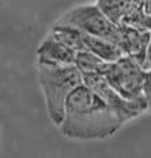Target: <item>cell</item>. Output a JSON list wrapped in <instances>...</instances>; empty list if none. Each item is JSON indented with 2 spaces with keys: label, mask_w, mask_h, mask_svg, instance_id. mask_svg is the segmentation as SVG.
I'll return each mask as SVG.
<instances>
[{
  "label": "cell",
  "mask_w": 151,
  "mask_h": 158,
  "mask_svg": "<svg viewBox=\"0 0 151 158\" xmlns=\"http://www.w3.org/2000/svg\"><path fill=\"white\" fill-rule=\"evenodd\" d=\"M125 122L117 110L82 84L69 97L59 128L72 139H102L113 135Z\"/></svg>",
  "instance_id": "cell-1"
},
{
  "label": "cell",
  "mask_w": 151,
  "mask_h": 158,
  "mask_svg": "<svg viewBox=\"0 0 151 158\" xmlns=\"http://www.w3.org/2000/svg\"><path fill=\"white\" fill-rule=\"evenodd\" d=\"M37 77L45 96L49 118L60 126L69 97L84 84L82 73L76 64H56L37 60Z\"/></svg>",
  "instance_id": "cell-2"
},
{
  "label": "cell",
  "mask_w": 151,
  "mask_h": 158,
  "mask_svg": "<svg viewBox=\"0 0 151 158\" xmlns=\"http://www.w3.org/2000/svg\"><path fill=\"white\" fill-rule=\"evenodd\" d=\"M98 73L126 100L147 104L145 96L146 69L138 61L125 55L112 63L104 61Z\"/></svg>",
  "instance_id": "cell-3"
},
{
  "label": "cell",
  "mask_w": 151,
  "mask_h": 158,
  "mask_svg": "<svg viewBox=\"0 0 151 158\" xmlns=\"http://www.w3.org/2000/svg\"><path fill=\"white\" fill-rule=\"evenodd\" d=\"M57 23L72 25L90 36L106 39L118 47L121 43V24L113 21L97 4L74 7L65 12Z\"/></svg>",
  "instance_id": "cell-4"
},
{
  "label": "cell",
  "mask_w": 151,
  "mask_h": 158,
  "mask_svg": "<svg viewBox=\"0 0 151 158\" xmlns=\"http://www.w3.org/2000/svg\"><path fill=\"white\" fill-rule=\"evenodd\" d=\"M82 78H84V84L90 88L93 92H96L114 110H117L126 122L129 120L135 118L137 116H139L142 112H145L149 108V105L146 102H134V101L126 100L98 72L82 73Z\"/></svg>",
  "instance_id": "cell-5"
},
{
  "label": "cell",
  "mask_w": 151,
  "mask_h": 158,
  "mask_svg": "<svg viewBox=\"0 0 151 158\" xmlns=\"http://www.w3.org/2000/svg\"><path fill=\"white\" fill-rule=\"evenodd\" d=\"M151 32L142 28H137L129 24H121V43L119 48L129 57L134 59L143 65L147 48L150 44Z\"/></svg>",
  "instance_id": "cell-6"
},
{
  "label": "cell",
  "mask_w": 151,
  "mask_h": 158,
  "mask_svg": "<svg viewBox=\"0 0 151 158\" xmlns=\"http://www.w3.org/2000/svg\"><path fill=\"white\" fill-rule=\"evenodd\" d=\"M77 52L57 39L52 32L37 48V60L56 64H76Z\"/></svg>",
  "instance_id": "cell-7"
},
{
  "label": "cell",
  "mask_w": 151,
  "mask_h": 158,
  "mask_svg": "<svg viewBox=\"0 0 151 158\" xmlns=\"http://www.w3.org/2000/svg\"><path fill=\"white\" fill-rule=\"evenodd\" d=\"M85 47L86 51L92 52L93 55H96L98 59L106 63H112L125 56L123 51L117 44L102 37L90 36V35H85Z\"/></svg>",
  "instance_id": "cell-8"
},
{
  "label": "cell",
  "mask_w": 151,
  "mask_h": 158,
  "mask_svg": "<svg viewBox=\"0 0 151 158\" xmlns=\"http://www.w3.org/2000/svg\"><path fill=\"white\" fill-rule=\"evenodd\" d=\"M143 0H97V6L113 21L121 24L126 17L142 6Z\"/></svg>",
  "instance_id": "cell-9"
},
{
  "label": "cell",
  "mask_w": 151,
  "mask_h": 158,
  "mask_svg": "<svg viewBox=\"0 0 151 158\" xmlns=\"http://www.w3.org/2000/svg\"><path fill=\"white\" fill-rule=\"evenodd\" d=\"M52 33L55 35L57 39H60L63 43H65L68 47L74 49L76 52L86 51V47H85V35L86 33H84L82 31H80L78 28L72 27V25L56 23L52 29Z\"/></svg>",
  "instance_id": "cell-10"
},
{
  "label": "cell",
  "mask_w": 151,
  "mask_h": 158,
  "mask_svg": "<svg viewBox=\"0 0 151 158\" xmlns=\"http://www.w3.org/2000/svg\"><path fill=\"white\" fill-rule=\"evenodd\" d=\"M101 59H98L96 55H93L89 51H80L77 52V59H76V65L81 71V73H89V72H98L101 65Z\"/></svg>",
  "instance_id": "cell-11"
},
{
  "label": "cell",
  "mask_w": 151,
  "mask_h": 158,
  "mask_svg": "<svg viewBox=\"0 0 151 158\" xmlns=\"http://www.w3.org/2000/svg\"><path fill=\"white\" fill-rule=\"evenodd\" d=\"M145 96L147 100L149 106H151V69L146 71V77H145Z\"/></svg>",
  "instance_id": "cell-12"
},
{
  "label": "cell",
  "mask_w": 151,
  "mask_h": 158,
  "mask_svg": "<svg viewBox=\"0 0 151 158\" xmlns=\"http://www.w3.org/2000/svg\"><path fill=\"white\" fill-rule=\"evenodd\" d=\"M143 68L146 71L151 69V39H150V44H149V48H147V53H146L145 63H143Z\"/></svg>",
  "instance_id": "cell-13"
}]
</instances>
